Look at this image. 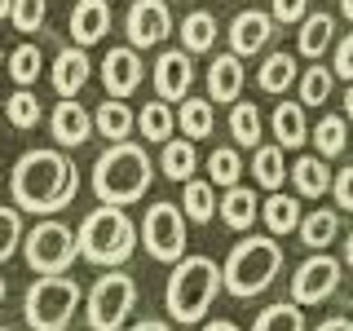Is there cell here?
I'll list each match as a JSON object with an SVG mask.
<instances>
[{
    "mask_svg": "<svg viewBox=\"0 0 353 331\" xmlns=\"http://www.w3.org/2000/svg\"><path fill=\"white\" fill-rule=\"evenodd\" d=\"M141 53L132 49V44H119V49H110L106 53V62H102V84H106V93L110 97H132L141 88Z\"/></svg>",
    "mask_w": 353,
    "mask_h": 331,
    "instance_id": "obj_12",
    "label": "cell"
},
{
    "mask_svg": "<svg viewBox=\"0 0 353 331\" xmlns=\"http://www.w3.org/2000/svg\"><path fill=\"white\" fill-rule=\"evenodd\" d=\"M345 119L353 124V84H349V93H345Z\"/></svg>",
    "mask_w": 353,
    "mask_h": 331,
    "instance_id": "obj_48",
    "label": "cell"
},
{
    "mask_svg": "<svg viewBox=\"0 0 353 331\" xmlns=\"http://www.w3.org/2000/svg\"><path fill=\"white\" fill-rule=\"evenodd\" d=\"M292 181H296V190H301V199H323L331 185H336V177H331L323 154H301V159L292 163Z\"/></svg>",
    "mask_w": 353,
    "mask_h": 331,
    "instance_id": "obj_20",
    "label": "cell"
},
{
    "mask_svg": "<svg viewBox=\"0 0 353 331\" xmlns=\"http://www.w3.org/2000/svg\"><path fill=\"white\" fill-rule=\"evenodd\" d=\"M0 66H9V53L5 49H0Z\"/></svg>",
    "mask_w": 353,
    "mask_h": 331,
    "instance_id": "obj_52",
    "label": "cell"
},
{
    "mask_svg": "<svg viewBox=\"0 0 353 331\" xmlns=\"http://www.w3.org/2000/svg\"><path fill=\"white\" fill-rule=\"evenodd\" d=\"M305 5L309 0H270V14H274V22H305L309 14H305Z\"/></svg>",
    "mask_w": 353,
    "mask_h": 331,
    "instance_id": "obj_43",
    "label": "cell"
},
{
    "mask_svg": "<svg viewBox=\"0 0 353 331\" xmlns=\"http://www.w3.org/2000/svg\"><path fill=\"white\" fill-rule=\"evenodd\" d=\"M252 331H305V309L296 301H279V305L261 309Z\"/></svg>",
    "mask_w": 353,
    "mask_h": 331,
    "instance_id": "obj_34",
    "label": "cell"
},
{
    "mask_svg": "<svg viewBox=\"0 0 353 331\" xmlns=\"http://www.w3.org/2000/svg\"><path fill=\"white\" fill-rule=\"evenodd\" d=\"M49 128H53V141H58V146H71V150L84 146V141L97 132L93 115H88L80 102H58L53 115H49Z\"/></svg>",
    "mask_w": 353,
    "mask_h": 331,
    "instance_id": "obj_16",
    "label": "cell"
},
{
    "mask_svg": "<svg viewBox=\"0 0 353 331\" xmlns=\"http://www.w3.org/2000/svg\"><path fill=\"white\" fill-rule=\"evenodd\" d=\"M124 31L132 49H154V44L168 40L172 31V14L163 0H132L128 14H124Z\"/></svg>",
    "mask_w": 353,
    "mask_h": 331,
    "instance_id": "obj_11",
    "label": "cell"
},
{
    "mask_svg": "<svg viewBox=\"0 0 353 331\" xmlns=\"http://www.w3.org/2000/svg\"><path fill=\"white\" fill-rule=\"evenodd\" d=\"M261 217H265V225H270V234L274 239H283V234H292V230H301V199H292V194H283V190H274L270 199L261 203Z\"/></svg>",
    "mask_w": 353,
    "mask_h": 331,
    "instance_id": "obj_22",
    "label": "cell"
},
{
    "mask_svg": "<svg viewBox=\"0 0 353 331\" xmlns=\"http://www.w3.org/2000/svg\"><path fill=\"white\" fill-rule=\"evenodd\" d=\"M88 75H93V62H88L84 49H71V44H66V49H58L49 80H53V88H58L62 102H75V93L88 84Z\"/></svg>",
    "mask_w": 353,
    "mask_h": 331,
    "instance_id": "obj_15",
    "label": "cell"
},
{
    "mask_svg": "<svg viewBox=\"0 0 353 331\" xmlns=\"http://www.w3.org/2000/svg\"><path fill=\"white\" fill-rule=\"evenodd\" d=\"M256 217H261L256 190H248V185L225 190V199H221V221H225L230 230H252V221H256Z\"/></svg>",
    "mask_w": 353,
    "mask_h": 331,
    "instance_id": "obj_25",
    "label": "cell"
},
{
    "mask_svg": "<svg viewBox=\"0 0 353 331\" xmlns=\"http://www.w3.org/2000/svg\"><path fill=\"white\" fill-rule=\"evenodd\" d=\"M256 84L265 88V93H287L292 84H301V66H296L292 53H265V62H261V75H256Z\"/></svg>",
    "mask_w": 353,
    "mask_h": 331,
    "instance_id": "obj_24",
    "label": "cell"
},
{
    "mask_svg": "<svg viewBox=\"0 0 353 331\" xmlns=\"http://www.w3.org/2000/svg\"><path fill=\"white\" fill-rule=\"evenodd\" d=\"M230 137L248 150H261V110L252 102H234L230 106Z\"/></svg>",
    "mask_w": 353,
    "mask_h": 331,
    "instance_id": "obj_33",
    "label": "cell"
},
{
    "mask_svg": "<svg viewBox=\"0 0 353 331\" xmlns=\"http://www.w3.org/2000/svg\"><path fill=\"white\" fill-rule=\"evenodd\" d=\"M225 292L248 301V296H261L265 287L279 279L283 270V248L274 234H248L234 243V252L225 257Z\"/></svg>",
    "mask_w": 353,
    "mask_h": 331,
    "instance_id": "obj_4",
    "label": "cell"
},
{
    "mask_svg": "<svg viewBox=\"0 0 353 331\" xmlns=\"http://www.w3.org/2000/svg\"><path fill=\"white\" fill-rule=\"evenodd\" d=\"M137 252V225L128 221L124 208H93L80 221V257L93 265H124Z\"/></svg>",
    "mask_w": 353,
    "mask_h": 331,
    "instance_id": "obj_5",
    "label": "cell"
},
{
    "mask_svg": "<svg viewBox=\"0 0 353 331\" xmlns=\"http://www.w3.org/2000/svg\"><path fill=\"white\" fill-rule=\"evenodd\" d=\"M22 257L27 265L40 274V279H49V274H66L80 257V230L62 225V221H40L36 230H27V243H22Z\"/></svg>",
    "mask_w": 353,
    "mask_h": 331,
    "instance_id": "obj_7",
    "label": "cell"
},
{
    "mask_svg": "<svg viewBox=\"0 0 353 331\" xmlns=\"http://www.w3.org/2000/svg\"><path fill=\"white\" fill-rule=\"evenodd\" d=\"M40 71H44V58H40L36 44H18V49L9 53V75H14V84H18V88L36 84V80H40Z\"/></svg>",
    "mask_w": 353,
    "mask_h": 331,
    "instance_id": "obj_38",
    "label": "cell"
},
{
    "mask_svg": "<svg viewBox=\"0 0 353 331\" xmlns=\"http://www.w3.org/2000/svg\"><path fill=\"white\" fill-rule=\"evenodd\" d=\"M137 309V279L132 274H102L84 296V318L93 331H119Z\"/></svg>",
    "mask_w": 353,
    "mask_h": 331,
    "instance_id": "obj_8",
    "label": "cell"
},
{
    "mask_svg": "<svg viewBox=\"0 0 353 331\" xmlns=\"http://www.w3.org/2000/svg\"><path fill=\"white\" fill-rule=\"evenodd\" d=\"M212 97H185L181 106H176V124H181V132L190 141L199 137H212Z\"/></svg>",
    "mask_w": 353,
    "mask_h": 331,
    "instance_id": "obj_30",
    "label": "cell"
},
{
    "mask_svg": "<svg viewBox=\"0 0 353 331\" xmlns=\"http://www.w3.org/2000/svg\"><path fill=\"white\" fill-rule=\"evenodd\" d=\"M106 31H110V5L106 0H75V9H71L75 49H88V44L106 40Z\"/></svg>",
    "mask_w": 353,
    "mask_h": 331,
    "instance_id": "obj_17",
    "label": "cell"
},
{
    "mask_svg": "<svg viewBox=\"0 0 353 331\" xmlns=\"http://www.w3.org/2000/svg\"><path fill=\"white\" fill-rule=\"evenodd\" d=\"M137 124H141V137H146V141H163V146H168L172 128H176V115H172V106L163 102V97H154V102L141 106Z\"/></svg>",
    "mask_w": 353,
    "mask_h": 331,
    "instance_id": "obj_31",
    "label": "cell"
},
{
    "mask_svg": "<svg viewBox=\"0 0 353 331\" xmlns=\"http://www.w3.org/2000/svg\"><path fill=\"white\" fill-rule=\"evenodd\" d=\"M331 199H336L345 212H353V168H340L336 172V185H331Z\"/></svg>",
    "mask_w": 353,
    "mask_h": 331,
    "instance_id": "obj_44",
    "label": "cell"
},
{
    "mask_svg": "<svg viewBox=\"0 0 353 331\" xmlns=\"http://www.w3.org/2000/svg\"><path fill=\"white\" fill-rule=\"evenodd\" d=\"M22 243H27V234H22V217H18V208H0V265L14 257Z\"/></svg>",
    "mask_w": 353,
    "mask_h": 331,
    "instance_id": "obj_40",
    "label": "cell"
},
{
    "mask_svg": "<svg viewBox=\"0 0 353 331\" xmlns=\"http://www.w3.org/2000/svg\"><path fill=\"white\" fill-rule=\"evenodd\" d=\"M176 36H181V49L185 53H208V49H212V40H216V18L208 14V9H194V14L181 18Z\"/></svg>",
    "mask_w": 353,
    "mask_h": 331,
    "instance_id": "obj_27",
    "label": "cell"
},
{
    "mask_svg": "<svg viewBox=\"0 0 353 331\" xmlns=\"http://www.w3.org/2000/svg\"><path fill=\"white\" fill-rule=\"evenodd\" d=\"M0 119H5V110H0Z\"/></svg>",
    "mask_w": 353,
    "mask_h": 331,
    "instance_id": "obj_55",
    "label": "cell"
},
{
    "mask_svg": "<svg viewBox=\"0 0 353 331\" xmlns=\"http://www.w3.org/2000/svg\"><path fill=\"white\" fill-rule=\"evenodd\" d=\"M331 71H336V80H349L353 84V31L345 40H336V53H331Z\"/></svg>",
    "mask_w": 353,
    "mask_h": 331,
    "instance_id": "obj_42",
    "label": "cell"
},
{
    "mask_svg": "<svg viewBox=\"0 0 353 331\" xmlns=\"http://www.w3.org/2000/svg\"><path fill=\"white\" fill-rule=\"evenodd\" d=\"M327 49H336V18L331 14H309L301 22V53L309 62H318Z\"/></svg>",
    "mask_w": 353,
    "mask_h": 331,
    "instance_id": "obj_26",
    "label": "cell"
},
{
    "mask_svg": "<svg viewBox=\"0 0 353 331\" xmlns=\"http://www.w3.org/2000/svg\"><path fill=\"white\" fill-rule=\"evenodd\" d=\"M199 331H243L239 323H230V318H212V323H203Z\"/></svg>",
    "mask_w": 353,
    "mask_h": 331,
    "instance_id": "obj_47",
    "label": "cell"
},
{
    "mask_svg": "<svg viewBox=\"0 0 353 331\" xmlns=\"http://www.w3.org/2000/svg\"><path fill=\"white\" fill-rule=\"evenodd\" d=\"M0 305H5V279H0Z\"/></svg>",
    "mask_w": 353,
    "mask_h": 331,
    "instance_id": "obj_53",
    "label": "cell"
},
{
    "mask_svg": "<svg viewBox=\"0 0 353 331\" xmlns=\"http://www.w3.org/2000/svg\"><path fill=\"white\" fill-rule=\"evenodd\" d=\"M80 190V172L75 163L66 159L62 150H49V146H36V150H22L18 163H14V177H9V194L22 212H58L66 208Z\"/></svg>",
    "mask_w": 353,
    "mask_h": 331,
    "instance_id": "obj_1",
    "label": "cell"
},
{
    "mask_svg": "<svg viewBox=\"0 0 353 331\" xmlns=\"http://www.w3.org/2000/svg\"><path fill=\"white\" fill-rule=\"evenodd\" d=\"M154 181V163L150 154L137 146V141H119V146H106L93 163V194L110 208L137 203L141 194L150 190Z\"/></svg>",
    "mask_w": 353,
    "mask_h": 331,
    "instance_id": "obj_2",
    "label": "cell"
},
{
    "mask_svg": "<svg viewBox=\"0 0 353 331\" xmlns=\"http://www.w3.org/2000/svg\"><path fill=\"white\" fill-rule=\"evenodd\" d=\"M314 146L323 159H331V154H340L349 146V119L345 115H323L318 119V128H314Z\"/></svg>",
    "mask_w": 353,
    "mask_h": 331,
    "instance_id": "obj_35",
    "label": "cell"
},
{
    "mask_svg": "<svg viewBox=\"0 0 353 331\" xmlns=\"http://www.w3.org/2000/svg\"><path fill=\"white\" fill-rule=\"evenodd\" d=\"M270 128H274V146H283V150H296V146H305V141L314 137V128L305 124V106L301 102H279Z\"/></svg>",
    "mask_w": 353,
    "mask_h": 331,
    "instance_id": "obj_18",
    "label": "cell"
},
{
    "mask_svg": "<svg viewBox=\"0 0 353 331\" xmlns=\"http://www.w3.org/2000/svg\"><path fill=\"white\" fill-rule=\"evenodd\" d=\"M185 217L181 203H150L146 217H141V243H146V252L154 261L163 265H181L185 261V243H190V234H185Z\"/></svg>",
    "mask_w": 353,
    "mask_h": 331,
    "instance_id": "obj_9",
    "label": "cell"
},
{
    "mask_svg": "<svg viewBox=\"0 0 353 331\" xmlns=\"http://www.w3.org/2000/svg\"><path fill=\"white\" fill-rule=\"evenodd\" d=\"M248 5H252V0H248Z\"/></svg>",
    "mask_w": 353,
    "mask_h": 331,
    "instance_id": "obj_56",
    "label": "cell"
},
{
    "mask_svg": "<svg viewBox=\"0 0 353 331\" xmlns=\"http://www.w3.org/2000/svg\"><path fill=\"white\" fill-rule=\"evenodd\" d=\"M243 177V159L234 146H216L212 154H208V181L212 185H225V190H234Z\"/></svg>",
    "mask_w": 353,
    "mask_h": 331,
    "instance_id": "obj_36",
    "label": "cell"
},
{
    "mask_svg": "<svg viewBox=\"0 0 353 331\" xmlns=\"http://www.w3.org/2000/svg\"><path fill=\"white\" fill-rule=\"evenodd\" d=\"M301 106H323L327 97H331V88H336V71H327V66H309V71L301 75Z\"/></svg>",
    "mask_w": 353,
    "mask_h": 331,
    "instance_id": "obj_37",
    "label": "cell"
},
{
    "mask_svg": "<svg viewBox=\"0 0 353 331\" xmlns=\"http://www.w3.org/2000/svg\"><path fill=\"white\" fill-rule=\"evenodd\" d=\"M243 80H248V75H243V62L234 53H221V58H212V66H208V97L234 106V97L243 93Z\"/></svg>",
    "mask_w": 353,
    "mask_h": 331,
    "instance_id": "obj_19",
    "label": "cell"
},
{
    "mask_svg": "<svg viewBox=\"0 0 353 331\" xmlns=\"http://www.w3.org/2000/svg\"><path fill=\"white\" fill-rule=\"evenodd\" d=\"M159 168H163V177H172V181H194V168H199L194 141H190V137L168 141V146H163V154H159Z\"/></svg>",
    "mask_w": 353,
    "mask_h": 331,
    "instance_id": "obj_28",
    "label": "cell"
},
{
    "mask_svg": "<svg viewBox=\"0 0 353 331\" xmlns=\"http://www.w3.org/2000/svg\"><path fill=\"white\" fill-rule=\"evenodd\" d=\"M44 18H49V0H14V14H9V22L27 36L44 27Z\"/></svg>",
    "mask_w": 353,
    "mask_h": 331,
    "instance_id": "obj_41",
    "label": "cell"
},
{
    "mask_svg": "<svg viewBox=\"0 0 353 331\" xmlns=\"http://www.w3.org/2000/svg\"><path fill=\"white\" fill-rule=\"evenodd\" d=\"M194 84V62L185 49H168L154 58V93L163 97V102H172V97H185Z\"/></svg>",
    "mask_w": 353,
    "mask_h": 331,
    "instance_id": "obj_14",
    "label": "cell"
},
{
    "mask_svg": "<svg viewBox=\"0 0 353 331\" xmlns=\"http://www.w3.org/2000/svg\"><path fill=\"white\" fill-rule=\"evenodd\" d=\"M252 177H256L265 190H283V177H292V168L283 163V146L252 150Z\"/></svg>",
    "mask_w": 353,
    "mask_h": 331,
    "instance_id": "obj_32",
    "label": "cell"
},
{
    "mask_svg": "<svg viewBox=\"0 0 353 331\" xmlns=\"http://www.w3.org/2000/svg\"><path fill=\"white\" fill-rule=\"evenodd\" d=\"M14 14V0H0V18H9Z\"/></svg>",
    "mask_w": 353,
    "mask_h": 331,
    "instance_id": "obj_51",
    "label": "cell"
},
{
    "mask_svg": "<svg viewBox=\"0 0 353 331\" xmlns=\"http://www.w3.org/2000/svg\"><path fill=\"white\" fill-rule=\"evenodd\" d=\"M296 234H301V243L309 252H327L331 243H336V234H340V217L331 212V208H314V212H305Z\"/></svg>",
    "mask_w": 353,
    "mask_h": 331,
    "instance_id": "obj_23",
    "label": "cell"
},
{
    "mask_svg": "<svg viewBox=\"0 0 353 331\" xmlns=\"http://www.w3.org/2000/svg\"><path fill=\"white\" fill-rule=\"evenodd\" d=\"M274 14H265V9H243L234 14L230 22V49H234V58H252V53H261L265 44L274 40Z\"/></svg>",
    "mask_w": 353,
    "mask_h": 331,
    "instance_id": "obj_13",
    "label": "cell"
},
{
    "mask_svg": "<svg viewBox=\"0 0 353 331\" xmlns=\"http://www.w3.org/2000/svg\"><path fill=\"white\" fill-rule=\"evenodd\" d=\"M93 124H97V132H102L110 146H119V141H128V132L137 128V115H132L128 102H119V97H106V102L97 106Z\"/></svg>",
    "mask_w": 353,
    "mask_h": 331,
    "instance_id": "obj_21",
    "label": "cell"
},
{
    "mask_svg": "<svg viewBox=\"0 0 353 331\" xmlns=\"http://www.w3.org/2000/svg\"><path fill=\"white\" fill-rule=\"evenodd\" d=\"M345 265H340L336 257H327V252H314L309 261L296 265V274H292V301L296 305H323L336 296V287L340 279H345Z\"/></svg>",
    "mask_w": 353,
    "mask_h": 331,
    "instance_id": "obj_10",
    "label": "cell"
},
{
    "mask_svg": "<svg viewBox=\"0 0 353 331\" xmlns=\"http://www.w3.org/2000/svg\"><path fill=\"white\" fill-rule=\"evenodd\" d=\"M216 208H221V199H216V185L208 181V177L185 181V190H181V212L190 217V221H212Z\"/></svg>",
    "mask_w": 353,
    "mask_h": 331,
    "instance_id": "obj_29",
    "label": "cell"
},
{
    "mask_svg": "<svg viewBox=\"0 0 353 331\" xmlns=\"http://www.w3.org/2000/svg\"><path fill=\"white\" fill-rule=\"evenodd\" d=\"M5 119H9L14 128H36V124H40V97L31 93V88H18V93H9Z\"/></svg>",
    "mask_w": 353,
    "mask_h": 331,
    "instance_id": "obj_39",
    "label": "cell"
},
{
    "mask_svg": "<svg viewBox=\"0 0 353 331\" xmlns=\"http://www.w3.org/2000/svg\"><path fill=\"white\" fill-rule=\"evenodd\" d=\"M345 265H349V270H353V234L345 239Z\"/></svg>",
    "mask_w": 353,
    "mask_h": 331,
    "instance_id": "obj_49",
    "label": "cell"
},
{
    "mask_svg": "<svg viewBox=\"0 0 353 331\" xmlns=\"http://www.w3.org/2000/svg\"><path fill=\"white\" fill-rule=\"evenodd\" d=\"M314 331H353V323H349V318H340V314H336V318H323V323H318Z\"/></svg>",
    "mask_w": 353,
    "mask_h": 331,
    "instance_id": "obj_45",
    "label": "cell"
},
{
    "mask_svg": "<svg viewBox=\"0 0 353 331\" xmlns=\"http://www.w3.org/2000/svg\"><path fill=\"white\" fill-rule=\"evenodd\" d=\"M221 287H225V270L212 257H185L168 274L163 309H168L172 323H203V314L212 309Z\"/></svg>",
    "mask_w": 353,
    "mask_h": 331,
    "instance_id": "obj_3",
    "label": "cell"
},
{
    "mask_svg": "<svg viewBox=\"0 0 353 331\" xmlns=\"http://www.w3.org/2000/svg\"><path fill=\"white\" fill-rule=\"evenodd\" d=\"M84 292L71 274H49V279H36L22 296V318H27L31 331H66L80 309Z\"/></svg>",
    "mask_w": 353,
    "mask_h": 331,
    "instance_id": "obj_6",
    "label": "cell"
},
{
    "mask_svg": "<svg viewBox=\"0 0 353 331\" xmlns=\"http://www.w3.org/2000/svg\"><path fill=\"white\" fill-rule=\"evenodd\" d=\"M128 331H172L168 323H159V318H141V323H132Z\"/></svg>",
    "mask_w": 353,
    "mask_h": 331,
    "instance_id": "obj_46",
    "label": "cell"
},
{
    "mask_svg": "<svg viewBox=\"0 0 353 331\" xmlns=\"http://www.w3.org/2000/svg\"><path fill=\"white\" fill-rule=\"evenodd\" d=\"M0 331H14V327H0Z\"/></svg>",
    "mask_w": 353,
    "mask_h": 331,
    "instance_id": "obj_54",
    "label": "cell"
},
{
    "mask_svg": "<svg viewBox=\"0 0 353 331\" xmlns=\"http://www.w3.org/2000/svg\"><path fill=\"white\" fill-rule=\"evenodd\" d=\"M340 14H345V18L353 22V0H340Z\"/></svg>",
    "mask_w": 353,
    "mask_h": 331,
    "instance_id": "obj_50",
    "label": "cell"
}]
</instances>
